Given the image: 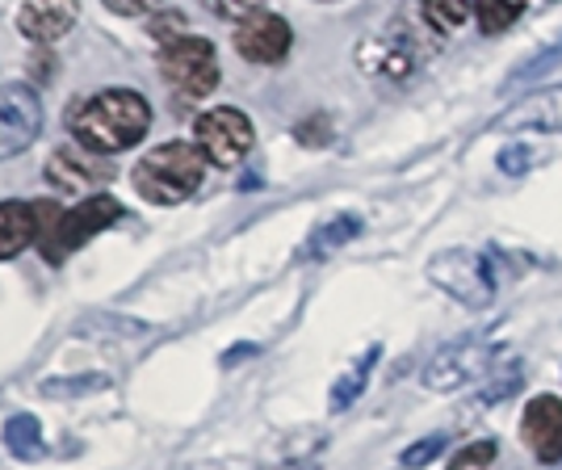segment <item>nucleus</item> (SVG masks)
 <instances>
[{"mask_svg": "<svg viewBox=\"0 0 562 470\" xmlns=\"http://www.w3.org/2000/svg\"><path fill=\"white\" fill-rule=\"evenodd\" d=\"M68 126L80 147H89L97 156H117L147 135L151 110L135 89H105V93H93L89 101L71 105Z\"/></svg>", "mask_w": 562, "mask_h": 470, "instance_id": "1", "label": "nucleus"}, {"mask_svg": "<svg viewBox=\"0 0 562 470\" xmlns=\"http://www.w3.org/2000/svg\"><path fill=\"white\" fill-rule=\"evenodd\" d=\"M202 177H206V156L193 143H165L135 165V189L156 206L186 202L189 193L202 186Z\"/></svg>", "mask_w": 562, "mask_h": 470, "instance_id": "2", "label": "nucleus"}, {"mask_svg": "<svg viewBox=\"0 0 562 470\" xmlns=\"http://www.w3.org/2000/svg\"><path fill=\"white\" fill-rule=\"evenodd\" d=\"M428 278L462 306H487L495 299L492 260L474 248H446L428 260Z\"/></svg>", "mask_w": 562, "mask_h": 470, "instance_id": "3", "label": "nucleus"}, {"mask_svg": "<svg viewBox=\"0 0 562 470\" xmlns=\"http://www.w3.org/2000/svg\"><path fill=\"white\" fill-rule=\"evenodd\" d=\"M160 71L181 101H202L218 85V59L206 38H177L160 51Z\"/></svg>", "mask_w": 562, "mask_h": 470, "instance_id": "4", "label": "nucleus"}, {"mask_svg": "<svg viewBox=\"0 0 562 470\" xmlns=\"http://www.w3.org/2000/svg\"><path fill=\"white\" fill-rule=\"evenodd\" d=\"M492 366L495 340H487V336H462V340L446 345L441 352H432V361L424 366L420 382L428 391H458V387L474 382L479 374H487Z\"/></svg>", "mask_w": 562, "mask_h": 470, "instance_id": "5", "label": "nucleus"}, {"mask_svg": "<svg viewBox=\"0 0 562 470\" xmlns=\"http://www.w3.org/2000/svg\"><path fill=\"white\" fill-rule=\"evenodd\" d=\"M122 219V206H117V198L110 193H97V198H85L80 206H71L68 214H59V223L43 235V253L50 260H64L71 248H80L85 239H93L101 227H110Z\"/></svg>", "mask_w": 562, "mask_h": 470, "instance_id": "6", "label": "nucleus"}, {"mask_svg": "<svg viewBox=\"0 0 562 470\" xmlns=\"http://www.w3.org/2000/svg\"><path fill=\"white\" fill-rule=\"evenodd\" d=\"M198 147L202 156L218 168H235L248 152H252V122L239 114V110H211V114L198 118Z\"/></svg>", "mask_w": 562, "mask_h": 470, "instance_id": "7", "label": "nucleus"}, {"mask_svg": "<svg viewBox=\"0 0 562 470\" xmlns=\"http://www.w3.org/2000/svg\"><path fill=\"white\" fill-rule=\"evenodd\" d=\"M43 131V101L30 85H4L0 89V160L22 156Z\"/></svg>", "mask_w": 562, "mask_h": 470, "instance_id": "8", "label": "nucleus"}, {"mask_svg": "<svg viewBox=\"0 0 562 470\" xmlns=\"http://www.w3.org/2000/svg\"><path fill=\"white\" fill-rule=\"evenodd\" d=\"M495 131L504 135H559L562 131V85L516 101L508 114L495 118Z\"/></svg>", "mask_w": 562, "mask_h": 470, "instance_id": "9", "label": "nucleus"}, {"mask_svg": "<svg viewBox=\"0 0 562 470\" xmlns=\"http://www.w3.org/2000/svg\"><path fill=\"white\" fill-rule=\"evenodd\" d=\"M357 64L370 71V76H391V80H403V76H412V71H416L420 51H416V43H412L403 30H386V34H374V38H366V43H361Z\"/></svg>", "mask_w": 562, "mask_h": 470, "instance_id": "10", "label": "nucleus"}, {"mask_svg": "<svg viewBox=\"0 0 562 470\" xmlns=\"http://www.w3.org/2000/svg\"><path fill=\"white\" fill-rule=\"evenodd\" d=\"M290 43H294L290 25L273 18V13L248 18V22L239 25V34H235V51L244 59H252V64H281L290 55Z\"/></svg>", "mask_w": 562, "mask_h": 470, "instance_id": "11", "label": "nucleus"}, {"mask_svg": "<svg viewBox=\"0 0 562 470\" xmlns=\"http://www.w3.org/2000/svg\"><path fill=\"white\" fill-rule=\"evenodd\" d=\"M76 0H25L18 13V30L30 43H55L76 25Z\"/></svg>", "mask_w": 562, "mask_h": 470, "instance_id": "12", "label": "nucleus"}, {"mask_svg": "<svg viewBox=\"0 0 562 470\" xmlns=\"http://www.w3.org/2000/svg\"><path fill=\"white\" fill-rule=\"evenodd\" d=\"M43 232V206L34 202H0V260L25 253Z\"/></svg>", "mask_w": 562, "mask_h": 470, "instance_id": "13", "label": "nucleus"}, {"mask_svg": "<svg viewBox=\"0 0 562 470\" xmlns=\"http://www.w3.org/2000/svg\"><path fill=\"white\" fill-rule=\"evenodd\" d=\"M47 181L59 189V193H85V189L110 181V168L85 160V156H80V152H71V147H59L47 165Z\"/></svg>", "mask_w": 562, "mask_h": 470, "instance_id": "14", "label": "nucleus"}, {"mask_svg": "<svg viewBox=\"0 0 562 470\" xmlns=\"http://www.w3.org/2000/svg\"><path fill=\"white\" fill-rule=\"evenodd\" d=\"M562 428V403L554 395H538V400L525 407V421H520V441H529L533 449H541L554 433Z\"/></svg>", "mask_w": 562, "mask_h": 470, "instance_id": "15", "label": "nucleus"}, {"mask_svg": "<svg viewBox=\"0 0 562 470\" xmlns=\"http://www.w3.org/2000/svg\"><path fill=\"white\" fill-rule=\"evenodd\" d=\"M361 235V219L357 214H336V219H328L324 227H315V235L306 239L303 257H331L336 248H345L349 239H357Z\"/></svg>", "mask_w": 562, "mask_h": 470, "instance_id": "16", "label": "nucleus"}, {"mask_svg": "<svg viewBox=\"0 0 562 470\" xmlns=\"http://www.w3.org/2000/svg\"><path fill=\"white\" fill-rule=\"evenodd\" d=\"M76 336H89V340H110V336H147V324L139 320H126V315H110V311H93V315H85V320H76Z\"/></svg>", "mask_w": 562, "mask_h": 470, "instance_id": "17", "label": "nucleus"}, {"mask_svg": "<svg viewBox=\"0 0 562 470\" xmlns=\"http://www.w3.org/2000/svg\"><path fill=\"white\" fill-rule=\"evenodd\" d=\"M4 446H9V454H13V458L34 462V458H43L47 441H43V428H38V421H34L30 412H22V416H13V421L4 424Z\"/></svg>", "mask_w": 562, "mask_h": 470, "instance_id": "18", "label": "nucleus"}, {"mask_svg": "<svg viewBox=\"0 0 562 470\" xmlns=\"http://www.w3.org/2000/svg\"><path fill=\"white\" fill-rule=\"evenodd\" d=\"M378 357H382V349H378V345H370V349H366V357H361L349 374L331 387V412H345V407H349V403L366 391V382H370V370L378 366Z\"/></svg>", "mask_w": 562, "mask_h": 470, "instance_id": "19", "label": "nucleus"}, {"mask_svg": "<svg viewBox=\"0 0 562 470\" xmlns=\"http://www.w3.org/2000/svg\"><path fill=\"white\" fill-rule=\"evenodd\" d=\"M525 4L529 0H474V18L483 25V34H504L525 13Z\"/></svg>", "mask_w": 562, "mask_h": 470, "instance_id": "20", "label": "nucleus"}, {"mask_svg": "<svg viewBox=\"0 0 562 470\" xmlns=\"http://www.w3.org/2000/svg\"><path fill=\"white\" fill-rule=\"evenodd\" d=\"M420 9L424 22L432 25L437 34H453L470 18V0H420Z\"/></svg>", "mask_w": 562, "mask_h": 470, "instance_id": "21", "label": "nucleus"}, {"mask_svg": "<svg viewBox=\"0 0 562 470\" xmlns=\"http://www.w3.org/2000/svg\"><path fill=\"white\" fill-rule=\"evenodd\" d=\"M562 59V34L554 38V43H546V47L538 51V55H529V59H520V68L508 76V85H520V80H533V76H541V71L550 68V64H559Z\"/></svg>", "mask_w": 562, "mask_h": 470, "instance_id": "22", "label": "nucleus"}, {"mask_svg": "<svg viewBox=\"0 0 562 470\" xmlns=\"http://www.w3.org/2000/svg\"><path fill=\"white\" fill-rule=\"evenodd\" d=\"M110 378H50L43 382V395L47 400H68V395H89V391H105Z\"/></svg>", "mask_w": 562, "mask_h": 470, "instance_id": "23", "label": "nucleus"}, {"mask_svg": "<svg viewBox=\"0 0 562 470\" xmlns=\"http://www.w3.org/2000/svg\"><path fill=\"white\" fill-rule=\"evenodd\" d=\"M492 382L479 391V403H499V400H508L516 387L525 382V370L520 366H499V370H492Z\"/></svg>", "mask_w": 562, "mask_h": 470, "instance_id": "24", "label": "nucleus"}, {"mask_svg": "<svg viewBox=\"0 0 562 470\" xmlns=\"http://www.w3.org/2000/svg\"><path fill=\"white\" fill-rule=\"evenodd\" d=\"M260 4H265V0H206V9H211L214 18H227V22H248V18H257Z\"/></svg>", "mask_w": 562, "mask_h": 470, "instance_id": "25", "label": "nucleus"}, {"mask_svg": "<svg viewBox=\"0 0 562 470\" xmlns=\"http://www.w3.org/2000/svg\"><path fill=\"white\" fill-rule=\"evenodd\" d=\"M495 454H499V446L495 441H474V446L458 449L453 454V462H449V470H474V467H487Z\"/></svg>", "mask_w": 562, "mask_h": 470, "instance_id": "26", "label": "nucleus"}, {"mask_svg": "<svg viewBox=\"0 0 562 470\" xmlns=\"http://www.w3.org/2000/svg\"><path fill=\"white\" fill-rule=\"evenodd\" d=\"M441 449H446V437H441V433H432L428 441H416V446H407V449H403V467H407V470L428 467V462H432V458H437Z\"/></svg>", "mask_w": 562, "mask_h": 470, "instance_id": "27", "label": "nucleus"}, {"mask_svg": "<svg viewBox=\"0 0 562 470\" xmlns=\"http://www.w3.org/2000/svg\"><path fill=\"white\" fill-rule=\"evenodd\" d=\"M328 131H331L328 118H311V122H299V131H294V135H299L303 147H324V143L331 139Z\"/></svg>", "mask_w": 562, "mask_h": 470, "instance_id": "28", "label": "nucleus"}, {"mask_svg": "<svg viewBox=\"0 0 562 470\" xmlns=\"http://www.w3.org/2000/svg\"><path fill=\"white\" fill-rule=\"evenodd\" d=\"M529 165H533V156H529V147H520V143H513V147H504V152H499V168H504L508 177L529 172Z\"/></svg>", "mask_w": 562, "mask_h": 470, "instance_id": "29", "label": "nucleus"}, {"mask_svg": "<svg viewBox=\"0 0 562 470\" xmlns=\"http://www.w3.org/2000/svg\"><path fill=\"white\" fill-rule=\"evenodd\" d=\"M165 0H105V9L110 13H122V18H139V13H151V9H160Z\"/></svg>", "mask_w": 562, "mask_h": 470, "instance_id": "30", "label": "nucleus"}, {"mask_svg": "<svg viewBox=\"0 0 562 470\" xmlns=\"http://www.w3.org/2000/svg\"><path fill=\"white\" fill-rule=\"evenodd\" d=\"M172 30H186V18L181 13H165L160 22L151 25V34H156V43H177V38H186V34H172Z\"/></svg>", "mask_w": 562, "mask_h": 470, "instance_id": "31", "label": "nucleus"}, {"mask_svg": "<svg viewBox=\"0 0 562 470\" xmlns=\"http://www.w3.org/2000/svg\"><path fill=\"white\" fill-rule=\"evenodd\" d=\"M538 458H541V462H559V458H562V428L554 433V437H550V441H546V446L538 449Z\"/></svg>", "mask_w": 562, "mask_h": 470, "instance_id": "32", "label": "nucleus"}, {"mask_svg": "<svg viewBox=\"0 0 562 470\" xmlns=\"http://www.w3.org/2000/svg\"><path fill=\"white\" fill-rule=\"evenodd\" d=\"M34 76H38V80H50V76H55V64H50V59H34Z\"/></svg>", "mask_w": 562, "mask_h": 470, "instance_id": "33", "label": "nucleus"}]
</instances>
